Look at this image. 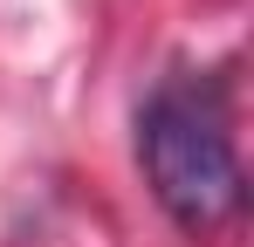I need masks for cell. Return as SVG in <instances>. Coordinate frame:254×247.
Wrapping results in <instances>:
<instances>
[{
    "mask_svg": "<svg viewBox=\"0 0 254 247\" xmlns=\"http://www.w3.org/2000/svg\"><path fill=\"white\" fill-rule=\"evenodd\" d=\"M137 151H144V179L179 227L213 234L241 213V158L227 117L213 110L199 89H158L137 117Z\"/></svg>",
    "mask_w": 254,
    "mask_h": 247,
    "instance_id": "6da1fadb",
    "label": "cell"
}]
</instances>
